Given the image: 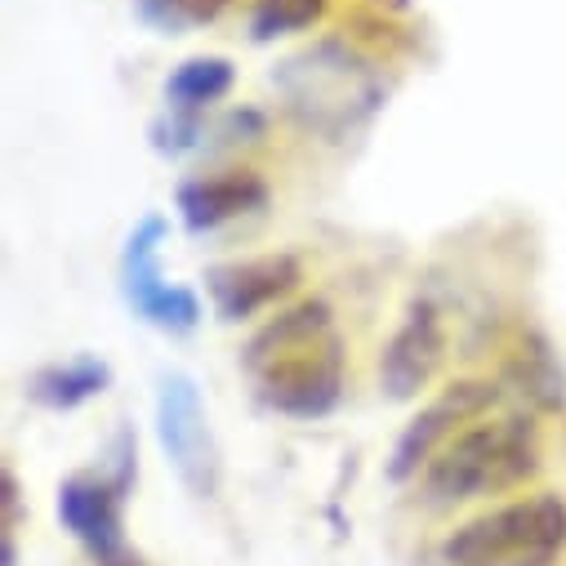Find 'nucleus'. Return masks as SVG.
I'll use <instances>...</instances> for the list:
<instances>
[{"mask_svg":"<svg viewBox=\"0 0 566 566\" xmlns=\"http://www.w3.org/2000/svg\"><path fill=\"white\" fill-rule=\"evenodd\" d=\"M120 486L107 478H72L59 486V517L94 566H129V544L120 531Z\"/></svg>","mask_w":566,"mask_h":566,"instance_id":"6","label":"nucleus"},{"mask_svg":"<svg viewBox=\"0 0 566 566\" xmlns=\"http://www.w3.org/2000/svg\"><path fill=\"white\" fill-rule=\"evenodd\" d=\"M107 384V366L103 361H67V366H50L32 379V397L54 406V410H72L81 401H90L94 392H103Z\"/></svg>","mask_w":566,"mask_h":566,"instance_id":"12","label":"nucleus"},{"mask_svg":"<svg viewBox=\"0 0 566 566\" xmlns=\"http://www.w3.org/2000/svg\"><path fill=\"white\" fill-rule=\"evenodd\" d=\"M562 553H566V500L553 491H535L482 509L442 539L447 566H553Z\"/></svg>","mask_w":566,"mask_h":566,"instance_id":"3","label":"nucleus"},{"mask_svg":"<svg viewBox=\"0 0 566 566\" xmlns=\"http://www.w3.org/2000/svg\"><path fill=\"white\" fill-rule=\"evenodd\" d=\"M447 357V331L433 304H415L379 357V384L388 397H415Z\"/></svg>","mask_w":566,"mask_h":566,"instance_id":"9","label":"nucleus"},{"mask_svg":"<svg viewBox=\"0 0 566 566\" xmlns=\"http://www.w3.org/2000/svg\"><path fill=\"white\" fill-rule=\"evenodd\" d=\"M161 237H166L161 219H144L138 232L129 237V245H125V295L148 322H157L166 331H192L201 317V304L192 291H179V286H166L161 281V268H157V241Z\"/></svg>","mask_w":566,"mask_h":566,"instance_id":"7","label":"nucleus"},{"mask_svg":"<svg viewBox=\"0 0 566 566\" xmlns=\"http://www.w3.org/2000/svg\"><path fill=\"white\" fill-rule=\"evenodd\" d=\"M241 361L259 401L276 415L322 419L344 397V339L326 300H304L268 317Z\"/></svg>","mask_w":566,"mask_h":566,"instance_id":"1","label":"nucleus"},{"mask_svg":"<svg viewBox=\"0 0 566 566\" xmlns=\"http://www.w3.org/2000/svg\"><path fill=\"white\" fill-rule=\"evenodd\" d=\"M237 72L228 59H188L170 81H166V98L179 112H201L210 103H219L232 90Z\"/></svg>","mask_w":566,"mask_h":566,"instance_id":"11","label":"nucleus"},{"mask_svg":"<svg viewBox=\"0 0 566 566\" xmlns=\"http://www.w3.org/2000/svg\"><path fill=\"white\" fill-rule=\"evenodd\" d=\"M304 281V268L295 254H254V259H237L210 272V295L219 304L223 322H245L259 317L263 308L281 304Z\"/></svg>","mask_w":566,"mask_h":566,"instance_id":"8","label":"nucleus"},{"mask_svg":"<svg viewBox=\"0 0 566 566\" xmlns=\"http://www.w3.org/2000/svg\"><path fill=\"white\" fill-rule=\"evenodd\" d=\"M157 433H161V447H166L175 473L197 495H214L219 455H214V442H210V429H206V410H201V397H197L192 379H184V375L161 379V392H157Z\"/></svg>","mask_w":566,"mask_h":566,"instance_id":"5","label":"nucleus"},{"mask_svg":"<svg viewBox=\"0 0 566 566\" xmlns=\"http://www.w3.org/2000/svg\"><path fill=\"white\" fill-rule=\"evenodd\" d=\"M517 379H522V392H531L535 401H544V406L562 401V370L544 344H531L517 353Z\"/></svg>","mask_w":566,"mask_h":566,"instance_id":"14","label":"nucleus"},{"mask_svg":"<svg viewBox=\"0 0 566 566\" xmlns=\"http://www.w3.org/2000/svg\"><path fill=\"white\" fill-rule=\"evenodd\" d=\"M379 6H388V10H406L410 0H379Z\"/></svg>","mask_w":566,"mask_h":566,"instance_id":"16","label":"nucleus"},{"mask_svg":"<svg viewBox=\"0 0 566 566\" xmlns=\"http://www.w3.org/2000/svg\"><path fill=\"white\" fill-rule=\"evenodd\" d=\"M268 201V184L254 170H219V175H201L188 179L179 188V210L188 219V228H219L237 214H250Z\"/></svg>","mask_w":566,"mask_h":566,"instance_id":"10","label":"nucleus"},{"mask_svg":"<svg viewBox=\"0 0 566 566\" xmlns=\"http://www.w3.org/2000/svg\"><path fill=\"white\" fill-rule=\"evenodd\" d=\"M331 0H259L254 6V36L259 41H272V36H291V32H304L313 28L322 14H326Z\"/></svg>","mask_w":566,"mask_h":566,"instance_id":"13","label":"nucleus"},{"mask_svg":"<svg viewBox=\"0 0 566 566\" xmlns=\"http://www.w3.org/2000/svg\"><path fill=\"white\" fill-rule=\"evenodd\" d=\"M539 473V429L531 415L478 419L455 433L438 460L419 473V491L433 509H455L469 500L517 491Z\"/></svg>","mask_w":566,"mask_h":566,"instance_id":"2","label":"nucleus"},{"mask_svg":"<svg viewBox=\"0 0 566 566\" xmlns=\"http://www.w3.org/2000/svg\"><path fill=\"white\" fill-rule=\"evenodd\" d=\"M170 10H179L188 23H210V19H219L232 0H166Z\"/></svg>","mask_w":566,"mask_h":566,"instance_id":"15","label":"nucleus"},{"mask_svg":"<svg viewBox=\"0 0 566 566\" xmlns=\"http://www.w3.org/2000/svg\"><path fill=\"white\" fill-rule=\"evenodd\" d=\"M495 397H500V392H495L491 379H455V384H447V388L401 429V438H397V447H392V455H388V478H392V482L419 478L423 469L438 460V451H442L455 433H464L469 423H478V419L495 406Z\"/></svg>","mask_w":566,"mask_h":566,"instance_id":"4","label":"nucleus"}]
</instances>
